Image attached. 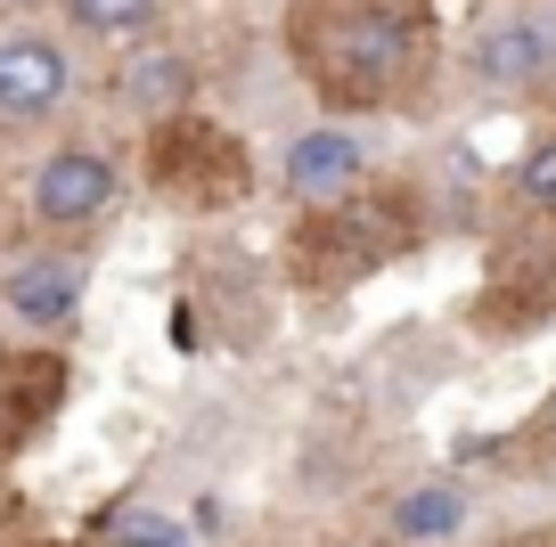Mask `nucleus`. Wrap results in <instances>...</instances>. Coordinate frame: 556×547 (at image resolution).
<instances>
[{
  "mask_svg": "<svg viewBox=\"0 0 556 547\" xmlns=\"http://www.w3.org/2000/svg\"><path fill=\"white\" fill-rule=\"evenodd\" d=\"M115 90H123V106H131V115L164 123V115H180V106H189V90H197V66H189L180 50H139V58H123Z\"/></svg>",
  "mask_w": 556,
  "mask_h": 547,
  "instance_id": "obj_7",
  "label": "nucleus"
},
{
  "mask_svg": "<svg viewBox=\"0 0 556 547\" xmlns=\"http://www.w3.org/2000/svg\"><path fill=\"white\" fill-rule=\"evenodd\" d=\"M66 17L83 25L90 41H139L164 17V0H66Z\"/></svg>",
  "mask_w": 556,
  "mask_h": 547,
  "instance_id": "obj_9",
  "label": "nucleus"
},
{
  "mask_svg": "<svg viewBox=\"0 0 556 547\" xmlns=\"http://www.w3.org/2000/svg\"><path fill=\"white\" fill-rule=\"evenodd\" d=\"M0 9H34V0H0Z\"/></svg>",
  "mask_w": 556,
  "mask_h": 547,
  "instance_id": "obj_13",
  "label": "nucleus"
},
{
  "mask_svg": "<svg viewBox=\"0 0 556 547\" xmlns=\"http://www.w3.org/2000/svg\"><path fill=\"white\" fill-rule=\"evenodd\" d=\"M467 523V491H451V482H426V491H409L393 507V531L409 547H426V539H451V531Z\"/></svg>",
  "mask_w": 556,
  "mask_h": 547,
  "instance_id": "obj_8",
  "label": "nucleus"
},
{
  "mask_svg": "<svg viewBox=\"0 0 556 547\" xmlns=\"http://www.w3.org/2000/svg\"><path fill=\"white\" fill-rule=\"evenodd\" d=\"M131 547H180V523H164V514H139V523H131Z\"/></svg>",
  "mask_w": 556,
  "mask_h": 547,
  "instance_id": "obj_11",
  "label": "nucleus"
},
{
  "mask_svg": "<svg viewBox=\"0 0 556 547\" xmlns=\"http://www.w3.org/2000/svg\"><path fill=\"white\" fill-rule=\"evenodd\" d=\"M287 189L303 196V205H344L352 189H361V171H368V148L344 131V123H319V131L287 139Z\"/></svg>",
  "mask_w": 556,
  "mask_h": 547,
  "instance_id": "obj_5",
  "label": "nucleus"
},
{
  "mask_svg": "<svg viewBox=\"0 0 556 547\" xmlns=\"http://www.w3.org/2000/svg\"><path fill=\"white\" fill-rule=\"evenodd\" d=\"M303 66L328 99L384 106L426 74V17L393 0H328L303 9Z\"/></svg>",
  "mask_w": 556,
  "mask_h": 547,
  "instance_id": "obj_1",
  "label": "nucleus"
},
{
  "mask_svg": "<svg viewBox=\"0 0 556 547\" xmlns=\"http://www.w3.org/2000/svg\"><path fill=\"white\" fill-rule=\"evenodd\" d=\"M516 196L523 205H556V131L516 155Z\"/></svg>",
  "mask_w": 556,
  "mask_h": 547,
  "instance_id": "obj_10",
  "label": "nucleus"
},
{
  "mask_svg": "<svg viewBox=\"0 0 556 547\" xmlns=\"http://www.w3.org/2000/svg\"><path fill=\"white\" fill-rule=\"evenodd\" d=\"M83 287H90V270L74 254H25L17 270L0 278V294H9V310L25 327H66L83 310Z\"/></svg>",
  "mask_w": 556,
  "mask_h": 547,
  "instance_id": "obj_6",
  "label": "nucleus"
},
{
  "mask_svg": "<svg viewBox=\"0 0 556 547\" xmlns=\"http://www.w3.org/2000/svg\"><path fill=\"white\" fill-rule=\"evenodd\" d=\"M540 74H556V9H516V17L475 34V82L523 90Z\"/></svg>",
  "mask_w": 556,
  "mask_h": 547,
  "instance_id": "obj_4",
  "label": "nucleus"
},
{
  "mask_svg": "<svg viewBox=\"0 0 556 547\" xmlns=\"http://www.w3.org/2000/svg\"><path fill=\"white\" fill-rule=\"evenodd\" d=\"M532 442H540V449H548V458H556V400H548V409H540V433H532Z\"/></svg>",
  "mask_w": 556,
  "mask_h": 547,
  "instance_id": "obj_12",
  "label": "nucleus"
},
{
  "mask_svg": "<svg viewBox=\"0 0 556 547\" xmlns=\"http://www.w3.org/2000/svg\"><path fill=\"white\" fill-rule=\"evenodd\" d=\"M74 99V66L50 34H9L0 41V123L9 131H34L58 106Z\"/></svg>",
  "mask_w": 556,
  "mask_h": 547,
  "instance_id": "obj_3",
  "label": "nucleus"
},
{
  "mask_svg": "<svg viewBox=\"0 0 556 547\" xmlns=\"http://www.w3.org/2000/svg\"><path fill=\"white\" fill-rule=\"evenodd\" d=\"M123 196V171L106 148L90 139H66V148L41 155L34 171V221L41 229H83V221H106V205Z\"/></svg>",
  "mask_w": 556,
  "mask_h": 547,
  "instance_id": "obj_2",
  "label": "nucleus"
}]
</instances>
